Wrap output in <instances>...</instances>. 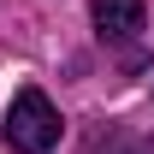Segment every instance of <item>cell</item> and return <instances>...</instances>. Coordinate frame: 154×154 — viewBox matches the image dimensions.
Here are the masks:
<instances>
[{"label": "cell", "instance_id": "cell-1", "mask_svg": "<svg viewBox=\"0 0 154 154\" xmlns=\"http://www.w3.org/2000/svg\"><path fill=\"white\" fill-rule=\"evenodd\" d=\"M59 131H65V125H59V107L42 95V89H18L12 107H6V125H0V136L18 154H48L59 142Z\"/></svg>", "mask_w": 154, "mask_h": 154}, {"label": "cell", "instance_id": "cell-2", "mask_svg": "<svg viewBox=\"0 0 154 154\" xmlns=\"http://www.w3.org/2000/svg\"><path fill=\"white\" fill-rule=\"evenodd\" d=\"M89 18H95L101 42H131L142 36V0H89Z\"/></svg>", "mask_w": 154, "mask_h": 154}, {"label": "cell", "instance_id": "cell-3", "mask_svg": "<svg viewBox=\"0 0 154 154\" xmlns=\"http://www.w3.org/2000/svg\"><path fill=\"white\" fill-rule=\"evenodd\" d=\"M83 154H148V142H142V136H131L125 125H95V131H89V142H83Z\"/></svg>", "mask_w": 154, "mask_h": 154}]
</instances>
